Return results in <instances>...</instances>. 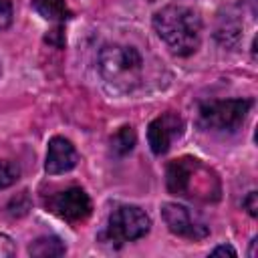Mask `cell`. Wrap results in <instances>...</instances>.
Instances as JSON below:
<instances>
[{
  "label": "cell",
  "instance_id": "ba28073f",
  "mask_svg": "<svg viewBox=\"0 0 258 258\" xmlns=\"http://www.w3.org/2000/svg\"><path fill=\"white\" fill-rule=\"evenodd\" d=\"M183 129H185V121L175 111H167L155 117L147 127V143L153 155H165L171 143L183 135Z\"/></svg>",
  "mask_w": 258,
  "mask_h": 258
},
{
  "label": "cell",
  "instance_id": "ac0fdd59",
  "mask_svg": "<svg viewBox=\"0 0 258 258\" xmlns=\"http://www.w3.org/2000/svg\"><path fill=\"white\" fill-rule=\"evenodd\" d=\"M242 206H244V210H246L252 218H256V216H258V194H256V191H250V194L244 198Z\"/></svg>",
  "mask_w": 258,
  "mask_h": 258
},
{
  "label": "cell",
  "instance_id": "7c38bea8",
  "mask_svg": "<svg viewBox=\"0 0 258 258\" xmlns=\"http://www.w3.org/2000/svg\"><path fill=\"white\" fill-rule=\"evenodd\" d=\"M135 141H137V135H135V129L131 125H123L119 127L113 135H111V151L117 155V157H123L127 153L133 151L135 147Z\"/></svg>",
  "mask_w": 258,
  "mask_h": 258
},
{
  "label": "cell",
  "instance_id": "5b68a950",
  "mask_svg": "<svg viewBox=\"0 0 258 258\" xmlns=\"http://www.w3.org/2000/svg\"><path fill=\"white\" fill-rule=\"evenodd\" d=\"M151 228V218L147 216L145 210L133 204H123L115 208L107 220L105 228V238L111 244H125L143 238Z\"/></svg>",
  "mask_w": 258,
  "mask_h": 258
},
{
  "label": "cell",
  "instance_id": "9a60e30c",
  "mask_svg": "<svg viewBox=\"0 0 258 258\" xmlns=\"http://www.w3.org/2000/svg\"><path fill=\"white\" fill-rule=\"evenodd\" d=\"M44 40L48 44H52L54 48H62L67 38H64V24H54L52 30H48V34L44 36Z\"/></svg>",
  "mask_w": 258,
  "mask_h": 258
},
{
  "label": "cell",
  "instance_id": "d6986e66",
  "mask_svg": "<svg viewBox=\"0 0 258 258\" xmlns=\"http://www.w3.org/2000/svg\"><path fill=\"white\" fill-rule=\"evenodd\" d=\"M212 256H236V250L230 246V244H222V246H216L212 252H210Z\"/></svg>",
  "mask_w": 258,
  "mask_h": 258
},
{
  "label": "cell",
  "instance_id": "4fadbf2b",
  "mask_svg": "<svg viewBox=\"0 0 258 258\" xmlns=\"http://www.w3.org/2000/svg\"><path fill=\"white\" fill-rule=\"evenodd\" d=\"M20 177V165L12 159H0V189L10 187Z\"/></svg>",
  "mask_w": 258,
  "mask_h": 258
},
{
  "label": "cell",
  "instance_id": "2e32d148",
  "mask_svg": "<svg viewBox=\"0 0 258 258\" xmlns=\"http://www.w3.org/2000/svg\"><path fill=\"white\" fill-rule=\"evenodd\" d=\"M12 2L10 0H0V30L8 28L12 24Z\"/></svg>",
  "mask_w": 258,
  "mask_h": 258
},
{
  "label": "cell",
  "instance_id": "5bb4252c",
  "mask_svg": "<svg viewBox=\"0 0 258 258\" xmlns=\"http://www.w3.org/2000/svg\"><path fill=\"white\" fill-rule=\"evenodd\" d=\"M6 210H8V214H10V216H16V218L24 216V214H26V212L30 210V200H28V191H22L20 196L12 198Z\"/></svg>",
  "mask_w": 258,
  "mask_h": 258
},
{
  "label": "cell",
  "instance_id": "8fae6325",
  "mask_svg": "<svg viewBox=\"0 0 258 258\" xmlns=\"http://www.w3.org/2000/svg\"><path fill=\"white\" fill-rule=\"evenodd\" d=\"M67 252V246L56 236H40L28 246V254L34 258H52L62 256Z\"/></svg>",
  "mask_w": 258,
  "mask_h": 258
},
{
  "label": "cell",
  "instance_id": "277c9868",
  "mask_svg": "<svg viewBox=\"0 0 258 258\" xmlns=\"http://www.w3.org/2000/svg\"><path fill=\"white\" fill-rule=\"evenodd\" d=\"M252 101L250 99H212L204 101L198 111V123L206 131H222L232 133L236 131L246 115L250 113Z\"/></svg>",
  "mask_w": 258,
  "mask_h": 258
},
{
  "label": "cell",
  "instance_id": "52a82bcc",
  "mask_svg": "<svg viewBox=\"0 0 258 258\" xmlns=\"http://www.w3.org/2000/svg\"><path fill=\"white\" fill-rule=\"evenodd\" d=\"M161 218L167 226V230L179 238H185V240H204L210 236V228L208 224L196 216L189 208L181 206V204H175V202H169V204H163L161 206Z\"/></svg>",
  "mask_w": 258,
  "mask_h": 258
},
{
  "label": "cell",
  "instance_id": "ffe728a7",
  "mask_svg": "<svg viewBox=\"0 0 258 258\" xmlns=\"http://www.w3.org/2000/svg\"><path fill=\"white\" fill-rule=\"evenodd\" d=\"M254 248H256V236L252 238V242H250V252H248V256H254L256 252H254Z\"/></svg>",
  "mask_w": 258,
  "mask_h": 258
},
{
  "label": "cell",
  "instance_id": "30bf717a",
  "mask_svg": "<svg viewBox=\"0 0 258 258\" xmlns=\"http://www.w3.org/2000/svg\"><path fill=\"white\" fill-rule=\"evenodd\" d=\"M30 4L38 16L54 24H64L73 16L67 0H30Z\"/></svg>",
  "mask_w": 258,
  "mask_h": 258
},
{
  "label": "cell",
  "instance_id": "7a4b0ae2",
  "mask_svg": "<svg viewBox=\"0 0 258 258\" xmlns=\"http://www.w3.org/2000/svg\"><path fill=\"white\" fill-rule=\"evenodd\" d=\"M153 30L177 56H189L202 42V18L183 4H167L153 16Z\"/></svg>",
  "mask_w": 258,
  "mask_h": 258
},
{
  "label": "cell",
  "instance_id": "e0dca14e",
  "mask_svg": "<svg viewBox=\"0 0 258 258\" xmlns=\"http://www.w3.org/2000/svg\"><path fill=\"white\" fill-rule=\"evenodd\" d=\"M14 254H16V246H14L12 238L0 232V258H10Z\"/></svg>",
  "mask_w": 258,
  "mask_h": 258
},
{
  "label": "cell",
  "instance_id": "6da1fadb",
  "mask_svg": "<svg viewBox=\"0 0 258 258\" xmlns=\"http://www.w3.org/2000/svg\"><path fill=\"white\" fill-rule=\"evenodd\" d=\"M165 187L177 198L200 204H216L222 198L220 175L194 155H181L167 163Z\"/></svg>",
  "mask_w": 258,
  "mask_h": 258
},
{
  "label": "cell",
  "instance_id": "9c48e42d",
  "mask_svg": "<svg viewBox=\"0 0 258 258\" xmlns=\"http://www.w3.org/2000/svg\"><path fill=\"white\" fill-rule=\"evenodd\" d=\"M79 151L73 145L71 139L62 137V135H54L48 141V149H46V161H44V171L48 175H58V173H67L71 169L77 167L79 163Z\"/></svg>",
  "mask_w": 258,
  "mask_h": 258
},
{
  "label": "cell",
  "instance_id": "8992f818",
  "mask_svg": "<svg viewBox=\"0 0 258 258\" xmlns=\"http://www.w3.org/2000/svg\"><path fill=\"white\" fill-rule=\"evenodd\" d=\"M44 208L69 224H83L93 212V202L83 187L71 185L44 198Z\"/></svg>",
  "mask_w": 258,
  "mask_h": 258
},
{
  "label": "cell",
  "instance_id": "3957f363",
  "mask_svg": "<svg viewBox=\"0 0 258 258\" xmlns=\"http://www.w3.org/2000/svg\"><path fill=\"white\" fill-rule=\"evenodd\" d=\"M97 64L103 81L115 89L131 91L141 81L143 58L133 46L119 44V42L105 44L99 50Z\"/></svg>",
  "mask_w": 258,
  "mask_h": 258
}]
</instances>
